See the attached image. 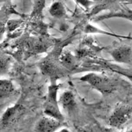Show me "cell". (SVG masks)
Returning <instances> with one entry per match:
<instances>
[{
    "instance_id": "1",
    "label": "cell",
    "mask_w": 132,
    "mask_h": 132,
    "mask_svg": "<svg viewBox=\"0 0 132 132\" xmlns=\"http://www.w3.org/2000/svg\"><path fill=\"white\" fill-rule=\"evenodd\" d=\"M58 86L55 84H52L49 87L48 96L44 103V113L47 117H51L60 122L63 121V116L60 111L58 105L56 94H57Z\"/></svg>"
},
{
    "instance_id": "2",
    "label": "cell",
    "mask_w": 132,
    "mask_h": 132,
    "mask_svg": "<svg viewBox=\"0 0 132 132\" xmlns=\"http://www.w3.org/2000/svg\"><path fill=\"white\" fill-rule=\"evenodd\" d=\"M81 80L87 82L90 84L93 88L97 89L98 91L103 94H108L113 91L116 88L115 82L108 77H104L102 76H98L96 74H89L82 77Z\"/></svg>"
},
{
    "instance_id": "3",
    "label": "cell",
    "mask_w": 132,
    "mask_h": 132,
    "mask_svg": "<svg viewBox=\"0 0 132 132\" xmlns=\"http://www.w3.org/2000/svg\"><path fill=\"white\" fill-rule=\"evenodd\" d=\"M132 115V109L127 105H118L112 112L110 118V125L116 128H119L123 125Z\"/></svg>"
},
{
    "instance_id": "4",
    "label": "cell",
    "mask_w": 132,
    "mask_h": 132,
    "mask_svg": "<svg viewBox=\"0 0 132 132\" xmlns=\"http://www.w3.org/2000/svg\"><path fill=\"white\" fill-rule=\"evenodd\" d=\"M60 121L51 117H45L40 119L36 126L37 132H56L61 126Z\"/></svg>"
},
{
    "instance_id": "5",
    "label": "cell",
    "mask_w": 132,
    "mask_h": 132,
    "mask_svg": "<svg viewBox=\"0 0 132 132\" xmlns=\"http://www.w3.org/2000/svg\"><path fill=\"white\" fill-rule=\"evenodd\" d=\"M21 111H22V108L21 106H14L10 109H8L4 112L2 117V122L4 125L7 124H11L15 121L16 119H18V117L21 115Z\"/></svg>"
},
{
    "instance_id": "6",
    "label": "cell",
    "mask_w": 132,
    "mask_h": 132,
    "mask_svg": "<svg viewBox=\"0 0 132 132\" xmlns=\"http://www.w3.org/2000/svg\"><path fill=\"white\" fill-rule=\"evenodd\" d=\"M112 56L114 59L120 63H128L131 56V50L128 47H120L112 51Z\"/></svg>"
},
{
    "instance_id": "7",
    "label": "cell",
    "mask_w": 132,
    "mask_h": 132,
    "mask_svg": "<svg viewBox=\"0 0 132 132\" xmlns=\"http://www.w3.org/2000/svg\"><path fill=\"white\" fill-rule=\"evenodd\" d=\"M60 104L63 106V108L68 111L73 110L76 106V101H75L74 95L70 91H64L59 99Z\"/></svg>"
},
{
    "instance_id": "8",
    "label": "cell",
    "mask_w": 132,
    "mask_h": 132,
    "mask_svg": "<svg viewBox=\"0 0 132 132\" xmlns=\"http://www.w3.org/2000/svg\"><path fill=\"white\" fill-rule=\"evenodd\" d=\"M13 84L10 80L0 79V99L9 97L14 93Z\"/></svg>"
},
{
    "instance_id": "9",
    "label": "cell",
    "mask_w": 132,
    "mask_h": 132,
    "mask_svg": "<svg viewBox=\"0 0 132 132\" xmlns=\"http://www.w3.org/2000/svg\"><path fill=\"white\" fill-rule=\"evenodd\" d=\"M50 13L51 14V16H53L54 18H62L65 15V10L64 7L59 2L54 3L51 5V9H50Z\"/></svg>"
},
{
    "instance_id": "10",
    "label": "cell",
    "mask_w": 132,
    "mask_h": 132,
    "mask_svg": "<svg viewBox=\"0 0 132 132\" xmlns=\"http://www.w3.org/2000/svg\"><path fill=\"white\" fill-rule=\"evenodd\" d=\"M9 64H10V57L0 50V74L5 72L8 70Z\"/></svg>"
},
{
    "instance_id": "11",
    "label": "cell",
    "mask_w": 132,
    "mask_h": 132,
    "mask_svg": "<svg viewBox=\"0 0 132 132\" xmlns=\"http://www.w3.org/2000/svg\"><path fill=\"white\" fill-rule=\"evenodd\" d=\"M119 16H124L126 18H129V19H131L132 20V11H125L123 12H121V13H117Z\"/></svg>"
},
{
    "instance_id": "12",
    "label": "cell",
    "mask_w": 132,
    "mask_h": 132,
    "mask_svg": "<svg viewBox=\"0 0 132 132\" xmlns=\"http://www.w3.org/2000/svg\"><path fill=\"white\" fill-rule=\"evenodd\" d=\"M4 30H5V27H4V23H0V39H1L2 36H3Z\"/></svg>"
},
{
    "instance_id": "13",
    "label": "cell",
    "mask_w": 132,
    "mask_h": 132,
    "mask_svg": "<svg viewBox=\"0 0 132 132\" xmlns=\"http://www.w3.org/2000/svg\"><path fill=\"white\" fill-rule=\"evenodd\" d=\"M57 132H70V131L67 129H60V130H58Z\"/></svg>"
},
{
    "instance_id": "14",
    "label": "cell",
    "mask_w": 132,
    "mask_h": 132,
    "mask_svg": "<svg viewBox=\"0 0 132 132\" xmlns=\"http://www.w3.org/2000/svg\"><path fill=\"white\" fill-rule=\"evenodd\" d=\"M126 132H132V129H130L129 130H128V131H126Z\"/></svg>"
}]
</instances>
